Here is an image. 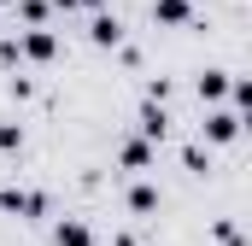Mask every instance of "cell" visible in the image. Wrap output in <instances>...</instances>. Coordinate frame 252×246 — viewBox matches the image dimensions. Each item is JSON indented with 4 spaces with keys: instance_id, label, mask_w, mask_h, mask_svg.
<instances>
[{
    "instance_id": "obj_1",
    "label": "cell",
    "mask_w": 252,
    "mask_h": 246,
    "mask_svg": "<svg viewBox=\"0 0 252 246\" xmlns=\"http://www.w3.org/2000/svg\"><path fill=\"white\" fill-rule=\"evenodd\" d=\"M235 135H241V112H211V118H205V141L229 147Z\"/></svg>"
},
{
    "instance_id": "obj_2",
    "label": "cell",
    "mask_w": 252,
    "mask_h": 246,
    "mask_svg": "<svg viewBox=\"0 0 252 246\" xmlns=\"http://www.w3.org/2000/svg\"><path fill=\"white\" fill-rule=\"evenodd\" d=\"M53 246H94V235H88V223L59 217V223H53Z\"/></svg>"
},
{
    "instance_id": "obj_3",
    "label": "cell",
    "mask_w": 252,
    "mask_h": 246,
    "mask_svg": "<svg viewBox=\"0 0 252 246\" xmlns=\"http://www.w3.org/2000/svg\"><path fill=\"white\" fill-rule=\"evenodd\" d=\"M24 53H30V59H53V53H59V41H53V35H47V30L35 24V30L24 35Z\"/></svg>"
},
{
    "instance_id": "obj_4",
    "label": "cell",
    "mask_w": 252,
    "mask_h": 246,
    "mask_svg": "<svg viewBox=\"0 0 252 246\" xmlns=\"http://www.w3.org/2000/svg\"><path fill=\"white\" fill-rule=\"evenodd\" d=\"M141 135H147V141H164V135H170V118H164V106H147V112H141Z\"/></svg>"
},
{
    "instance_id": "obj_5",
    "label": "cell",
    "mask_w": 252,
    "mask_h": 246,
    "mask_svg": "<svg viewBox=\"0 0 252 246\" xmlns=\"http://www.w3.org/2000/svg\"><path fill=\"white\" fill-rule=\"evenodd\" d=\"M88 35H94V41H100V47H118V35H124V24H118V18H106V12H100V18H94V24H88Z\"/></svg>"
},
{
    "instance_id": "obj_6",
    "label": "cell",
    "mask_w": 252,
    "mask_h": 246,
    "mask_svg": "<svg viewBox=\"0 0 252 246\" xmlns=\"http://www.w3.org/2000/svg\"><path fill=\"white\" fill-rule=\"evenodd\" d=\"M229 94V70H205L199 76V100H223Z\"/></svg>"
},
{
    "instance_id": "obj_7",
    "label": "cell",
    "mask_w": 252,
    "mask_h": 246,
    "mask_svg": "<svg viewBox=\"0 0 252 246\" xmlns=\"http://www.w3.org/2000/svg\"><path fill=\"white\" fill-rule=\"evenodd\" d=\"M153 18L158 24H188V0H153Z\"/></svg>"
},
{
    "instance_id": "obj_8",
    "label": "cell",
    "mask_w": 252,
    "mask_h": 246,
    "mask_svg": "<svg viewBox=\"0 0 252 246\" xmlns=\"http://www.w3.org/2000/svg\"><path fill=\"white\" fill-rule=\"evenodd\" d=\"M124 164H129V170H147V164H153V141H147V135L124 147Z\"/></svg>"
},
{
    "instance_id": "obj_9",
    "label": "cell",
    "mask_w": 252,
    "mask_h": 246,
    "mask_svg": "<svg viewBox=\"0 0 252 246\" xmlns=\"http://www.w3.org/2000/svg\"><path fill=\"white\" fill-rule=\"evenodd\" d=\"M129 205H135L141 217H147V211H158V187H153V182H135V187H129Z\"/></svg>"
},
{
    "instance_id": "obj_10",
    "label": "cell",
    "mask_w": 252,
    "mask_h": 246,
    "mask_svg": "<svg viewBox=\"0 0 252 246\" xmlns=\"http://www.w3.org/2000/svg\"><path fill=\"white\" fill-rule=\"evenodd\" d=\"M18 141H24V135H18V129H12V123H0V147H6V153H12V147H18Z\"/></svg>"
},
{
    "instance_id": "obj_11",
    "label": "cell",
    "mask_w": 252,
    "mask_h": 246,
    "mask_svg": "<svg viewBox=\"0 0 252 246\" xmlns=\"http://www.w3.org/2000/svg\"><path fill=\"white\" fill-rule=\"evenodd\" d=\"M112 246H135V241H129V235H118V241H112Z\"/></svg>"
}]
</instances>
